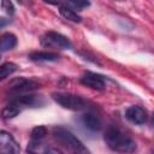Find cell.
Wrapping results in <instances>:
<instances>
[{
    "instance_id": "2e32d148",
    "label": "cell",
    "mask_w": 154,
    "mask_h": 154,
    "mask_svg": "<svg viewBox=\"0 0 154 154\" xmlns=\"http://www.w3.org/2000/svg\"><path fill=\"white\" fill-rule=\"evenodd\" d=\"M17 65L14 63H11V61H7V63H4L0 67V78L1 79H5L7 78L8 76H11L13 72L17 71Z\"/></svg>"
},
{
    "instance_id": "ac0fdd59",
    "label": "cell",
    "mask_w": 154,
    "mask_h": 154,
    "mask_svg": "<svg viewBox=\"0 0 154 154\" xmlns=\"http://www.w3.org/2000/svg\"><path fill=\"white\" fill-rule=\"evenodd\" d=\"M1 8H2L4 12H6L8 16H12V14L14 13V7H13L12 2H10V1L4 0V1L1 2Z\"/></svg>"
},
{
    "instance_id": "e0dca14e",
    "label": "cell",
    "mask_w": 154,
    "mask_h": 154,
    "mask_svg": "<svg viewBox=\"0 0 154 154\" xmlns=\"http://www.w3.org/2000/svg\"><path fill=\"white\" fill-rule=\"evenodd\" d=\"M46 135H47V129L42 125H38L31 130L30 137L32 141H42L46 137Z\"/></svg>"
},
{
    "instance_id": "8fae6325",
    "label": "cell",
    "mask_w": 154,
    "mask_h": 154,
    "mask_svg": "<svg viewBox=\"0 0 154 154\" xmlns=\"http://www.w3.org/2000/svg\"><path fill=\"white\" fill-rule=\"evenodd\" d=\"M29 59L36 63H51V61H57L59 60V54L53 53V52H42V51H36L29 54Z\"/></svg>"
},
{
    "instance_id": "5b68a950",
    "label": "cell",
    "mask_w": 154,
    "mask_h": 154,
    "mask_svg": "<svg viewBox=\"0 0 154 154\" xmlns=\"http://www.w3.org/2000/svg\"><path fill=\"white\" fill-rule=\"evenodd\" d=\"M38 87H40V84L36 81L28 79V78H24V77H19V78H16L12 82H10L8 90H10V94L12 96H14V95L29 94L32 90L37 89Z\"/></svg>"
},
{
    "instance_id": "9a60e30c",
    "label": "cell",
    "mask_w": 154,
    "mask_h": 154,
    "mask_svg": "<svg viewBox=\"0 0 154 154\" xmlns=\"http://www.w3.org/2000/svg\"><path fill=\"white\" fill-rule=\"evenodd\" d=\"M20 108L18 106H16L14 103L10 102L7 106L4 107L2 109V118L4 119H11V118H14L16 116H18L20 113Z\"/></svg>"
},
{
    "instance_id": "7a4b0ae2",
    "label": "cell",
    "mask_w": 154,
    "mask_h": 154,
    "mask_svg": "<svg viewBox=\"0 0 154 154\" xmlns=\"http://www.w3.org/2000/svg\"><path fill=\"white\" fill-rule=\"evenodd\" d=\"M53 137L65 147L71 154H90L88 148L67 129L63 126H54L53 128Z\"/></svg>"
},
{
    "instance_id": "4fadbf2b",
    "label": "cell",
    "mask_w": 154,
    "mask_h": 154,
    "mask_svg": "<svg viewBox=\"0 0 154 154\" xmlns=\"http://www.w3.org/2000/svg\"><path fill=\"white\" fill-rule=\"evenodd\" d=\"M59 13L67 20H71L73 23H79L82 20V17L72 8L70 7L67 4H63L59 6Z\"/></svg>"
},
{
    "instance_id": "277c9868",
    "label": "cell",
    "mask_w": 154,
    "mask_h": 154,
    "mask_svg": "<svg viewBox=\"0 0 154 154\" xmlns=\"http://www.w3.org/2000/svg\"><path fill=\"white\" fill-rule=\"evenodd\" d=\"M41 46L52 49H70L72 43L64 35L55 31H48L41 37Z\"/></svg>"
},
{
    "instance_id": "d6986e66",
    "label": "cell",
    "mask_w": 154,
    "mask_h": 154,
    "mask_svg": "<svg viewBox=\"0 0 154 154\" xmlns=\"http://www.w3.org/2000/svg\"><path fill=\"white\" fill-rule=\"evenodd\" d=\"M67 5L70 6V7H72L73 10H82V8H84V7H88L89 5H90V2H88V1H71V2H67Z\"/></svg>"
},
{
    "instance_id": "52a82bcc",
    "label": "cell",
    "mask_w": 154,
    "mask_h": 154,
    "mask_svg": "<svg viewBox=\"0 0 154 154\" xmlns=\"http://www.w3.org/2000/svg\"><path fill=\"white\" fill-rule=\"evenodd\" d=\"M12 103H14L16 106H18L20 109L25 108V107H37L43 103V100L40 95H35V94H22V95H14L11 97Z\"/></svg>"
},
{
    "instance_id": "30bf717a",
    "label": "cell",
    "mask_w": 154,
    "mask_h": 154,
    "mask_svg": "<svg viewBox=\"0 0 154 154\" xmlns=\"http://www.w3.org/2000/svg\"><path fill=\"white\" fill-rule=\"evenodd\" d=\"M81 120H82V124H83L87 129H89V130H91V131H99V130L102 128V123H101L100 118H99L96 114L91 113V112L84 113V114L82 116Z\"/></svg>"
},
{
    "instance_id": "8992f818",
    "label": "cell",
    "mask_w": 154,
    "mask_h": 154,
    "mask_svg": "<svg viewBox=\"0 0 154 154\" xmlns=\"http://www.w3.org/2000/svg\"><path fill=\"white\" fill-rule=\"evenodd\" d=\"M0 154H20V147L13 136L2 130L0 132Z\"/></svg>"
},
{
    "instance_id": "ba28073f",
    "label": "cell",
    "mask_w": 154,
    "mask_h": 154,
    "mask_svg": "<svg viewBox=\"0 0 154 154\" xmlns=\"http://www.w3.org/2000/svg\"><path fill=\"white\" fill-rule=\"evenodd\" d=\"M125 118L132 123V124H136V125H142L144 123H147L148 120V113L147 111L141 107V106H137V105H134V106H130L126 108L125 111Z\"/></svg>"
},
{
    "instance_id": "3957f363",
    "label": "cell",
    "mask_w": 154,
    "mask_h": 154,
    "mask_svg": "<svg viewBox=\"0 0 154 154\" xmlns=\"http://www.w3.org/2000/svg\"><path fill=\"white\" fill-rule=\"evenodd\" d=\"M52 99L60 105L63 108L71 109V111H83L87 108V102L83 97L71 94V93H53Z\"/></svg>"
},
{
    "instance_id": "6da1fadb",
    "label": "cell",
    "mask_w": 154,
    "mask_h": 154,
    "mask_svg": "<svg viewBox=\"0 0 154 154\" xmlns=\"http://www.w3.org/2000/svg\"><path fill=\"white\" fill-rule=\"evenodd\" d=\"M103 140L109 149L117 153L131 154L136 150V142L124 131L117 126H109L106 129Z\"/></svg>"
},
{
    "instance_id": "ffe728a7",
    "label": "cell",
    "mask_w": 154,
    "mask_h": 154,
    "mask_svg": "<svg viewBox=\"0 0 154 154\" xmlns=\"http://www.w3.org/2000/svg\"><path fill=\"white\" fill-rule=\"evenodd\" d=\"M46 154H64V153H63L59 148H55V147H48Z\"/></svg>"
},
{
    "instance_id": "7402d4cb",
    "label": "cell",
    "mask_w": 154,
    "mask_h": 154,
    "mask_svg": "<svg viewBox=\"0 0 154 154\" xmlns=\"http://www.w3.org/2000/svg\"><path fill=\"white\" fill-rule=\"evenodd\" d=\"M150 154H154V149H153V152H152V153H150Z\"/></svg>"
},
{
    "instance_id": "7c38bea8",
    "label": "cell",
    "mask_w": 154,
    "mask_h": 154,
    "mask_svg": "<svg viewBox=\"0 0 154 154\" xmlns=\"http://www.w3.org/2000/svg\"><path fill=\"white\" fill-rule=\"evenodd\" d=\"M17 45V37L12 32H5L1 35V41H0V51L1 53H5L7 51H11L16 47Z\"/></svg>"
},
{
    "instance_id": "9c48e42d",
    "label": "cell",
    "mask_w": 154,
    "mask_h": 154,
    "mask_svg": "<svg viewBox=\"0 0 154 154\" xmlns=\"http://www.w3.org/2000/svg\"><path fill=\"white\" fill-rule=\"evenodd\" d=\"M81 83L85 87H89L91 89H96V90H103L106 88V82L105 78L95 72H85L82 77H81Z\"/></svg>"
},
{
    "instance_id": "44dd1931",
    "label": "cell",
    "mask_w": 154,
    "mask_h": 154,
    "mask_svg": "<svg viewBox=\"0 0 154 154\" xmlns=\"http://www.w3.org/2000/svg\"><path fill=\"white\" fill-rule=\"evenodd\" d=\"M153 125H154V114H153Z\"/></svg>"
},
{
    "instance_id": "5bb4252c",
    "label": "cell",
    "mask_w": 154,
    "mask_h": 154,
    "mask_svg": "<svg viewBox=\"0 0 154 154\" xmlns=\"http://www.w3.org/2000/svg\"><path fill=\"white\" fill-rule=\"evenodd\" d=\"M47 148H48V146H46L41 141L31 140L26 147V152H28V154H46Z\"/></svg>"
}]
</instances>
